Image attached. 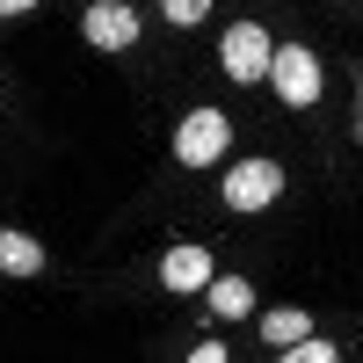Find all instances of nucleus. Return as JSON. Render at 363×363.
I'll return each mask as SVG.
<instances>
[{
	"instance_id": "nucleus-8",
	"label": "nucleus",
	"mask_w": 363,
	"mask_h": 363,
	"mask_svg": "<svg viewBox=\"0 0 363 363\" xmlns=\"http://www.w3.org/2000/svg\"><path fill=\"white\" fill-rule=\"evenodd\" d=\"M211 313H218V320H247V313H255V284L218 277V284H211Z\"/></svg>"
},
{
	"instance_id": "nucleus-1",
	"label": "nucleus",
	"mask_w": 363,
	"mask_h": 363,
	"mask_svg": "<svg viewBox=\"0 0 363 363\" xmlns=\"http://www.w3.org/2000/svg\"><path fill=\"white\" fill-rule=\"evenodd\" d=\"M233 153V116L225 109H189L182 116V131H174V160L182 167H218Z\"/></svg>"
},
{
	"instance_id": "nucleus-10",
	"label": "nucleus",
	"mask_w": 363,
	"mask_h": 363,
	"mask_svg": "<svg viewBox=\"0 0 363 363\" xmlns=\"http://www.w3.org/2000/svg\"><path fill=\"white\" fill-rule=\"evenodd\" d=\"M160 15H167L174 29H196V22L211 15V0H160Z\"/></svg>"
},
{
	"instance_id": "nucleus-2",
	"label": "nucleus",
	"mask_w": 363,
	"mask_h": 363,
	"mask_svg": "<svg viewBox=\"0 0 363 363\" xmlns=\"http://www.w3.org/2000/svg\"><path fill=\"white\" fill-rule=\"evenodd\" d=\"M262 80H277V95H284L291 109H313L320 87H327V80H320V58H313L306 44H269V73H262Z\"/></svg>"
},
{
	"instance_id": "nucleus-5",
	"label": "nucleus",
	"mask_w": 363,
	"mask_h": 363,
	"mask_svg": "<svg viewBox=\"0 0 363 363\" xmlns=\"http://www.w3.org/2000/svg\"><path fill=\"white\" fill-rule=\"evenodd\" d=\"M80 37L95 51H131L138 44V15L124 8V0H95V8L80 15Z\"/></svg>"
},
{
	"instance_id": "nucleus-3",
	"label": "nucleus",
	"mask_w": 363,
	"mask_h": 363,
	"mask_svg": "<svg viewBox=\"0 0 363 363\" xmlns=\"http://www.w3.org/2000/svg\"><path fill=\"white\" fill-rule=\"evenodd\" d=\"M218 196H225V211H269L284 196V167L277 160H240V167H225Z\"/></svg>"
},
{
	"instance_id": "nucleus-7",
	"label": "nucleus",
	"mask_w": 363,
	"mask_h": 363,
	"mask_svg": "<svg viewBox=\"0 0 363 363\" xmlns=\"http://www.w3.org/2000/svg\"><path fill=\"white\" fill-rule=\"evenodd\" d=\"M0 277H44V247L29 233H8L0 225Z\"/></svg>"
},
{
	"instance_id": "nucleus-6",
	"label": "nucleus",
	"mask_w": 363,
	"mask_h": 363,
	"mask_svg": "<svg viewBox=\"0 0 363 363\" xmlns=\"http://www.w3.org/2000/svg\"><path fill=\"white\" fill-rule=\"evenodd\" d=\"M160 284L167 291H203L211 284V255L203 247H167L160 255Z\"/></svg>"
},
{
	"instance_id": "nucleus-4",
	"label": "nucleus",
	"mask_w": 363,
	"mask_h": 363,
	"mask_svg": "<svg viewBox=\"0 0 363 363\" xmlns=\"http://www.w3.org/2000/svg\"><path fill=\"white\" fill-rule=\"evenodd\" d=\"M218 51H225V80H240V87H255L269 73V29L262 22H233Z\"/></svg>"
},
{
	"instance_id": "nucleus-11",
	"label": "nucleus",
	"mask_w": 363,
	"mask_h": 363,
	"mask_svg": "<svg viewBox=\"0 0 363 363\" xmlns=\"http://www.w3.org/2000/svg\"><path fill=\"white\" fill-rule=\"evenodd\" d=\"M29 8H37V0H0V15H29Z\"/></svg>"
},
{
	"instance_id": "nucleus-9",
	"label": "nucleus",
	"mask_w": 363,
	"mask_h": 363,
	"mask_svg": "<svg viewBox=\"0 0 363 363\" xmlns=\"http://www.w3.org/2000/svg\"><path fill=\"white\" fill-rule=\"evenodd\" d=\"M298 335H313V320L298 313V306H277V313L262 320V342H269V349H291Z\"/></svg>"
}]
</instances>
